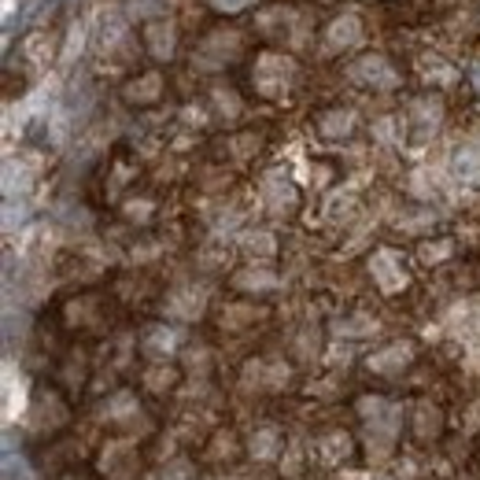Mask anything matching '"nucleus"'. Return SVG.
Masks as SVG:
<instances>
[{
    "mask_svg": "<svg viewBox=\"0 0 480 480\" xmlns=\"http://www.w3.org/2000/svg\"><path fill=\"white\" fill-rule=\"evenodd\" d=\"M252 89H255V97L270 100V104H278L285 100L296 81H299V64H296V56L288 52H278V48H262L255 59H252Z\"/></svg>",
    "mask_w": 480,
    "mask_h": 480,
    "instance_id": "2",
    "label": "nucleus"
},
{
    "mask_svg": "<svg viewBox=\"0 0 480 480\" xmlns=\"http://www.w3.org/2000/svg\"><path fill=\"white\" fill-rule=\"evenodd\" d=\"M141 351L152 358V363H170V358L182 351V329H174L167 321L148 325L144 337H141Z\"/></svg>",
    "mask_w": 480,
    "mask_h": 480,
    "instance_id": "12",
    "label": "nucleus"
},
{
    "mask_svg": "<svg viewBox=\"0 0 480 480\" xmlns=\"http://www.w3.org/2000/svg\"><path fill=\"white\" fill-rule=\"evenodd\" d=\"M259 30L266 38H285V34H292V38H299L304 34V26H299V12L296 8H266L262 15H259Z\"/></svg>",
    "mask_w": 480,
    "mask_h": 480,
    "instance_id": "19",
    "label": "nucleus"
},
{
    "mask_svg": "<svg viewBox=\"0 0 480 480\" xmlns=\"http://www.w3.org/2000/svg\"><path fill=\"white\" fill-rule=\"evenodd\" d=\"M347 78H351L355 85H363V89H373V93H392V89L403 85L399 67H396L384 52H366V56L351 59Z\"/></svg>",
    "mask_w": 480,
    "mask_h": 480,
    "instance_id": "4",
    "label": "nucleus"
},
{
    "mask_svg": "<svg viewBox=\"0 0 480 480\" xmlns=\"http://www.w3.org/2000/svg\"><path fill=\"white\" fill-rule=\"evenodd\" d=\"M177 384V370L170 366V363H156V366H148L144 370V388L148 392H170V388Z\"/></svg>",
    "mask_w": 480,
    "mask_h": 480,
    "instance_id": "26",
    "label": "nucleus"
},
{
    "mask_svg": "<svg viewBox=\"0 0 480 480\" xmlns=\"http://www.w3.org/2000/svg\"><path fill=\"white\" fill-rule=\"evenodd\" d=\"M414 355H417V347H414L410 340H392V344L377 347V351L366 358V370H370L373 377H399V373L414 363Z\"/></svg>",
    "mask_w": 480,
    "mask_h": 480,
    "instance_id": "11",
    "label": "nucleus"
},
{
    "mask_svg": "<svg viewBox=\"0 0 480 480\" xmlns=\"http://www.w3.org/2000/svg\"><path fill=\"white\" fill-rule=\"evenodd\" d=\"M314 130H318V137H325V141H347V137L358 130V111H355V107H344V104L325 107V111L314 118Z\"/></svg>",
    "mask_w": 480,
    "mask_h": 480,
    "instance_id": "14",
    "label": "nucleus"
},
{
    "mask_svg": "<svg viewBox=\"0 0 480 480\" xmlns=\"http://www.w3.org/2000/svg\"><path fill=\"white\" fill-rule=\"evenodd\" d=\"M240 52H244V38L236 30H211L193 52V67L203 74H215V71H226L233 59H240Z\"/></svg>",
    "mask_w": 480,
    "mask_h": 480,
    "instance_id": "3",
    "label": "nucleus"
},
{
    "mask_svg": "<svg viewBox=\"0 0 480 480\" xmlns=\"http://www.w3.org/2000/svg\"><path fill=\"white\" fill-rule=\"evenodd\" d=\"M281 447H285V433L278 425H259L248 436V455L255 462H278L281 459Z\"/></svg>",
    "mask_w": 480,
    "mask_h": 480,
    "instance_id": "17",
    "label": "nucleus"
},
{
    "mask_svg": "<svg viewBox=\"0 0 480 480\" xmlns=\"http://www.w3.org/2000/svg\"><path fill=\"white\" fill-rule=\"evenodd\" d=\"M377 318L373 314H363V311H355L340 321H333V337L337 340H366V337H377Z\"/></svg>",
    "mask_w": 480,
    "mask_h": 480,
    "instance_id": "22",
    "label": "nucleus"
},
{
    "mask_svg": "<svg viewBox=\"0 0 480 480\" xmlns=\"http://www.w3.org/2000/svg\"><path fill=\"white\" fill-rule=\"evenodd\" d=\"M100 417L111 425H123V422H133V417H141V403L133 392H115L104 407H100Z\"/></svg>",
    "mask_w": 480,
    "mask_h": 480,
    "instance_id": "23",
    "label": "nucleus"
},
{
    "mask_svg": "<svg viewBox=\"0 0 480 480\" xmlns=\"http://www.w3.org/2000/svg\"><path fill=\"white\" fill-rule=\"evenodd\" d=\"M259 200H262V207L270 215L285 219V215H292L299 207V189H296V182L281 167H274V170H266L259 177Z\"/></svg>",
    "mask_w": 480,
    "mask_h": 480,
    "instance_id": "7",
    "label": "nucleus"
},
{
    "mask_svg": "<svg viewBox=\"0 0 480 480\" xmlns=\"http://www.w3.org/2000/svg\"><path fill=\"white\" fill-rule=\"evenodd\" d=\"M469 81H473V93L480 97V59H473V67H469Z\"/></svg>",
    "mask_w": 480,
    "mask_h": 480,
    "instance_id": "36",
    "label": "nucleus"
},
{
    "mask_svg": "<svg viewBox=\"0 0 480 480\" xmlns=\"http://www.w3.org/2000/svg\"><path fill=\"white\" fill-rule=\"evenodd\" d=\"M259 133H240V137H233L229 141V148H233V156H236V163H248L252 159V152H259Z\"/></svg>",
    "mask_w": 480,
    "mask_h": 480,
    "instance_id": "32",
    "label": "nucleus"
},
{
    "mask_svg": "<svg viewBox=\"0 0 480 480\" xmlns=\"http://www.w3.org/2000/svg\"><path fill=\"white\" fill-rule=\"evenodd\" d=\"M259 0H207V8L219 12V15H240V12H248L255 8Z\"/></svg>",
    "mask_w": 480,
    "mask_h": 480,
    "instance_id": "33",
    "label": "nucleus"
},
{
    "mask_svg": "<svg viewBox=\"0 0 480 480\" xmlns=\"http://www.w3.org/2000/svg\"><path fill=\"white\" fill-rule=\"evenodd\" d=\"M417 255H422V262H429V266H436V262H443V259H451L455 255V240H425L422 248H417Z\"/></svg>",
    "mask_w": 480,
    "mask_h": 480,
    "instance_id": "29",
    "label": "nucleus"
},
{
    "mask_svg": "<svg viewBox=\"0 0 480 480\" xmlns=\"http://www.w3.org/2000/svg\"><path fill=\"white\" fill-rule=\"evenodd\" d=\"M451 170H455L459 182L480 185V148L476 144H462L459 152L451 156Z\"/></svg>",
    "mask_w": 480,
    "mask_h": 480,
    "instance_id": "25",
    "label": "nucleus"
},
{
    "mask_svg": "<svg viewBox=\"0 0 480 480\" xmlns=\"http://www.w3.org/2000/svg\"><path fill=\"white\" fill-rule=\"evenodd\" d=\"M288 363H281V358H270V363H248L244 370V384H255V388H285L288 384Z\"/></svg>",
    "mask_w": 480,
    "mask_h": 480,
    "instance_id": "20",
    "label": "nucleus"
},
{
    "mask_svg": "<svg viewBox=\"0 0 480 480\" xmlns=\"http://www.w3.org/2000/svg\"><path fill=\"white\" fill-rule=\"evenodd\" d=\"M363 38H366L363 19H358L355 12H340L337 19H329L325 34H321V48H325L329 56H340V52L358 48V45H363Z\"/></svg>",
    "mask_w": 480,
    "mask_h": 480,
    "instance_id": "9",
    "label": "nucleus"
},
{
    "mask_svg": "<svg viewBox=\"0 0 480 480\" xmlns=\"http://www.w3.org/2000/svg\"><path fill=\"white\" fill-rule=\"evenodd\" d=\"M163 93H167V78H163V71H144V74H137V78H130V81L123 85V100H126L130 107L159 104Z\"/></svg>",
    "mask_w": 480,
    "mask_h": 480,
    "instance_id": "13",
    "label": "nucleus"
},
{
    "mask_svg": "<svg viewBox=\"0 0 480 480\" xmlns=\"http://www.w3.org/2000/svg\"><path fill=\"white\" fill-rule=\"evenodd\" d=\"M314 455H318V462H321V466L337 469V466L351 462V455H355V436H351V433H344V429H329L325 436H318Z\"/></svg>",
    "mask_w": 480,
    "mask_h": 480,
    "instance_id": "15",
    "label": "nucleus"
},
{
    "mask_svg": "<svg viewBox=\"0 0 480 480\" xmlns=\"http://www.w3.org/2000/svg\"><path fill=\"white\" fill-rule=\"evenodd\" d=\"M233 288H240V292H252V296H262V292H274V288H281V278L274 274L270 266H244V270H236L233 274Z\"/></svg>",
    "mask_w": 480,
    "mask_h": 480,
    "instance_id": "18",
    "label": "nucleus"
},
{
    "mask_svg": "<svg viewBox=\"0 0 480 480\" xmlns=\"http://www.w3.org/2000/svg\"><path fill=\"white\" fill-rule=\"evenodd\" d=\"M396 126H403V118L384 115V118H377V123H373V137H377L381 144H403L407 130H396Z\"/></svg>",
    "mask_w": 480,
    "mask_h": 480,
    "instance_id": "28",
    "label": "nucleus"
},
{
    "mask_svg": "<svg viewBox=\"0 0 480 480\" xmlns=\"http://www.w3.org/2000/svg\"><path fill=\"white\" fill-rule=\"evenodd\" d=\"M207 304H211V288L196 285V281H182L163 296V314L174 321H196V318H203Z\"/></svg>",
    "mask_w": 480,
    "mask_h": 480,
    "instance_id": "6",
    "label": "nucleus"
},
{
    "mask_svg": "<svg viewBox=\"0 0 480 480\" xmlns=\"http://www.w3.org/2000/svg\"><path fill=\"white\" fill-rule=\"evenodd\" d=\"M355 407H358V417H363V425H366L370 455L373 459L392 455V447L403 433V403L384 399V396H363Z\"/></svg>",
    "mask_w": 480,
    "mask_h": 480,
    "instance_id": "1",
    "label": "nucleus"
},
{
    "mask_svg": "<svg viewBox=\"0 0 480 480\" xmlns=\"http://www.w3.org/2000/svg\"><path fill=\"white\" fill-rule=\"evenodd\" d=\"M443 118H447V107H443V100H440L436 93L414 97V100L407 104V126L414 130V137H417V141L436 137V133H440V126H443Z\"/></svg>",
    "mask_w": 480,
    "mask_h": 480,
    "instance_id": "8",
    "label": "nucleus"
},
{
    "mask_svg": "<svg viewBox=\"0 0 480 480\" xmlns=\"http://www.w3.org/2000/svg\"><path fill=\"white\" fill-rule=\"evenodd\" d=\"M123 211H126L130 222H148V219H152V211H156V203L152 200H130Z\"/></svg>",
    "mask_w": 480,
    "mask_h": 480,
    "instance_id": "34",
    "label": "nucleus"
},
{
    "mask_svg": "<svg viewBox=\"0 0 480 480\" xmlns=\"http://www.w3.org/2000/svg\"><path fill=\"white\" fill-rule=\"evenodd\" d=\"M211 104H215V111L222 118H229V123H233V118H240V111H244V104H240V97L233 93L229 85H215L211 89Z\"/></svg>",
    "mask_w": 480,
    "mask_h": 480,
    "instance_id": "27",
    "label": "nucleus"
},
{
    "mask_svg": "<svg viewBox=\"0 0 480 480\" xmlns=\"http://www.w3.org/2000/svg\"><path fill=\"white\" fill-rule=\"evenodd\" d=\"M414 67H417V74H422V81H429V85H443V89L459 85V67L451 64V59H443L440 52H422Z\"/></svg>",
    "mask_w": 480,
    "mask_h": 480,
    "instance_id": "16",
    "label": "nucleus"
},
{
    "mask_svg": "<svg viewBox=\"0 0 480 480\" xmlns=\"http://www.w3.org/2000/svg\"><path fill=\"white\" fill-rule=\"evenodd\" d=\"M440 429H443L440 407H436V403H417V407H414V436L422 440V443H429V440L440 436Z\"/></svg>",
    "mask_w": 480,
    "mask_h": 480,
    "instance_id": "24",
    "label": "nucleus"
},
{
    "mask_svg": "<svg viewBox=\"0 0 480 480\" xmlns=\"http://www.w3.org/2000/svg\"><path fill=\"white\" fill-rule=\"evenodd\" d=\"M167 15V0H130V19H163Z\"/></svg>",
    "mask_w": 480,
    "mask_h": 480,
    "instance_id": "31",
    "label": "nucleus"
},
{
    "mask_svg": "<svg viewBox=\"0 0 480 480\" xmlns=\"http://www.w3.org/2000/svg\"><path fill=\"white\" fill-rule=\"evenodd\" d=\"M236 244H240V252H244L252 262H255V259H259V262H270V259L278 255V236L270 233V229H244Z\"/></svg>",
    "mask_w": 480,
    "mask_h": 480,
    "instance_id": "21",
    "label": "nucleus"
},
{
    "mask_svg": "<svg viewBox=\"0 0 480 480\" xmlns=\"http://www.w3.org/2000/svg\"><path fill=\"white\" fill-rule=\"evenodd\" d=\"M410 196L414 200H433L436 196V177H429V167H417L414 174H410Z\"/></svg>",
    "mask_w": 480,
    "mask_h": 480,
    "instance_id": "30",
    "label": "nucleus"
},
{
    "mask_svg": "<svg viewBox=\"0 0 480 480\" xmlns=\"http://www.w3.org/2000/svg\"><path fill=\"white\" fill-rule=\"evenodd\" d=\"M163 480H193L189 462H170V466L163 469Z\"/></svg>",
    "mask_w": 480,
    "mask_h": 480,
    "instance_id": "35",
    "label": "nucleus"
},
{
    "mask_svg": "<svg viewBox=\"0 0 480 480\" xmlns=\"http://www.w3.org/2000/svg\"><path fill=\"white\" fill-rule=\"evenodd\" d=\"M366 266H370L373 285H377L384 296H399V292L410 288V270H407L403 252H396V248H377Z\"/></svg>",
    "mask_w": 480,
    "mask_h": 480,
    "instance_id": "5",
    "label": "nucleus"
},
{
    "mask_svg": "<svg viewBox=\"0 0 480 480\" xmlns=\"http://www.w3.org/2000/svg\"><path fill=\"white\" fill-rule=\"evenodd\" d=\"M177 22L170 15L163 19H152V22H144L141 26V41H144V52L156 59V64H170V59L177 56Z\"/></svg>",
    "mask_w": 480,
    "mask_h": 480,
    "instance_id": "10",
    "label": "nucleus"
}]
</instances>
